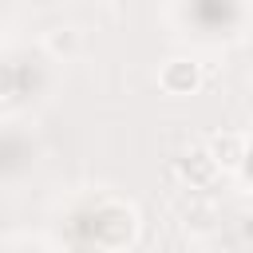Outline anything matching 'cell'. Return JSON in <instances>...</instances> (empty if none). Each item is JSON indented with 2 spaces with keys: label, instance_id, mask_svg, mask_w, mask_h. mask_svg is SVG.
<instances>
[{
  "label": "cell",
  "instance_id": "obj_1",
  "mask_svg": "<svg viewBox=\"0 0 253 253\" xmlns=\"http://www.w3.org/2000/svg\"><path fill=\"white\" fill-rule=\"evenodd\" d=\"M95 237H99L107 249L130 245V237H134V210H126V206H119V202L103 206V210L95 213Z\"/></svg>",
  "mask_w": 253,
  "mask_h": 253
},
{
  "label": "cell",
  "instance_id": "obj_2",
  "mask_svg": "<svg viewBox=\"0 0 253 253\" xmlns=\"http://www.w3.org/2000/svg\"><path fill=\"white\" fill-rule=\"evenodd\" d=\"M158 87L166 95H190L202 87V63L190 59V55H174L158 67Z\"/></svg>",
  "mask_w": 253,
  "mask_h": 253
},
{
  "label": "cell",
  "instance_id": "obj_3",
  "mask_svg": "<svg viewBox=\"0 0 253 253\" xmlns=\"http://www.w3.org/2000/svg\"><path fill=\"white\" fill-rule=\"evenodd\" d=\"M217 162H213V154L206 150V146H190L182 158H178V178L182 182H190V186H210L213 178H217Z\"/></svg>",
  "mask_w": 253,
  "mask_h": 253
},
{
  "label": "cell",
  "instance_id": "obj_4",
  "mask_svg": "<svg viewBox=\"0 0 253 253\" xmlns=\"http://www.w3.org/2000/svg\"><path fill=\"white\" fill-rule=\"evenodd\" d=\"M206 150L213 154V162H217L221 170H237V166L245 162V138L233 134V130H217V134L206 142Z\"/></svg>",
  "mask_w": 253,
  "mask_h": 253
},
{
  "label": "cell",
  "instance_id": "obj_5",
  "mask_svg": "<svg viewBox=\"0 0 253 253\" xmlns=\"http://www.w3.org/2000/svg\"><path fill=\"white\" fill-rule=\"evenodd\" d=\"M43 43H47L51 55H75V51H79V32H75V28H51V32L43 36Z\"/></svg>",
  "mask_w": 253,
  "mask_h": 253
},
{
  "label": "cell",
  "instance_id": "obj_6",
  "mask_svg": "<svg viewBox=\"0 0 253 253\" xmlns=\"http://www.w3.org/2000/svg\"><path fill=\"white\" fill-rule=\"evenodd\" d=\"M241 237H245V241H253V213H245V217H241Z\"/></svg>",
  "mask_w": 253,
  "mask_h": 253
},
{
  "label": "cell",
  "instance_id": "obj_7",
  "mask_svg": "<svg viewBox=\"0 0 253 253\" xmlns=\"http://www.w3.org/2000/svg\"><path fill=\"white\" fill-rule=\"evenodd\" d=\"M249 115H253V87H249Z\"/></svg>",
  "mask_w": 253,
  "mask_h": 253
}]
</instances>
